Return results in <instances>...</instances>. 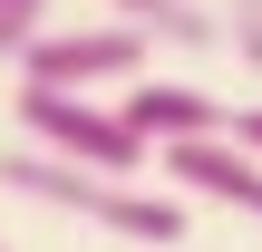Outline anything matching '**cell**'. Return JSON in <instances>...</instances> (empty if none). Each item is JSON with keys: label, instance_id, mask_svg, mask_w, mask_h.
<instances>
[{"label": "cell", "instance_id": "6da1fadb", "mask_svg": "<svg viewBox=\"0 0 262 252\" xmlns=\"http://www.w3.org/2000/svg\"><path fill=\"white\" fill-rule=\"evenodd\" d=\"M0 185L10 194H29V204H49V214H78V223H97V233H117V243H185V204L175 194H146V185H126V175H88V165H58V155H39V146H10L0 155Z\"/></svg>", "mask_w": 262, "mask_h": 252}, {"label": "cell", "instance_id": "7a4b0ae2", "mask_svg": "<svg viewBox=\"0 0 262 252\" xmlns=\"http://www.w3.org/2000/svg\"><path fill=\"white\" fill-rule=\"evenodd\" d=\"M19 146H39V155H58V165H88V175H126V185H136V165L156 155L117 107L68 97V87H19Z\"/></svg>", "mask_w": 262, "mask_h": 252}, {"label": "cell", "instance_id": "3957f363", "mask_svg": "<svg viewBox=\"0 0 262 252\" xmlns=\"http://www.w3.org/2000/svg\"><path fill=\"white\" fill-rule=\"evenodd\" d=\"M136 68H146V29H126V19L39 29V39L19 49V87H68V97H88V87H136Z\"/></svg>", "mask_w": 262, "mask_h": 252}, {"label": "cell", "instance_id": "277c9868", "mask_svg": "<svg viewBox=\"0 0 262 252\" xmlns=\"http://www.w3.org/2000/svg\"><path fill=\"white\" fill-rule=\"evenodd\" d=\"M117 117L165 155V146H194V136H224L233 117H224V97H204V87H185V78H136L126 97H117Z\"/></svg>", "mask_w": 262, "mask_h": 252}, {"label": "cell", "instance_id": "5b68a950", "mask_svg": "<svg viewBox=\"0 0 262 252\" xmlns=\"http://www.w3.org/2000/svg\"><path fill=\"white\" fill-rule=\"evenodd\" d=\"M185 194H204V204H233V214H253L262 223V155H243L233 136H194V146H165L156 155Z\"/></svg>", "mask_w": 262, "mask_h": 252}, {"label": "cell", "instance_id": "8992f818", "mask_svg": "<svg viewBox=\"0 0 262 252\" xmlns=\"http://www.w3.org/2000/svg\"><path fill=\"white\" fill-rule=\"evenodd\" d=\"M126 29H146V39H175V49H214L224 29H214V10L204 0H107Z\"/></svg>", "mask_w": 262, "mask_h": 252}, {"label": "cell", "instance_id": "52a82bcc", "mask_svg": "<svg viewBox=\"0 0 262 252\" xmlns=\"http://www.w3.org/2000/svg\"><path fill=\"white\" fill-rule=\"evenodd\" d=\"M39 29H49V0H0V58H10V68H19V49H29Z\"/></svg>", "mask_w": 262, "mask_h": 252}, {"label": "cell", "instance_id": "ba28073f", "mask_svg": "<svg viewBox=\"0 0 262 252\" xmlns=\"http://www.w3.org/2000/svg\"><path fill=\"white\" fill-rule=\"evenodd\" d=\"M233 39H243V58L262 68V0H233Z\"/></svg>", "mask_w": 262, "mask_h": 252}, {"label": "cell", "instance_id": "9c48e42d", "mask_svg": "<svg viewBox=\"0 0 262 252\" xmlns=\"http://www.w3.org/2000/svg\"><path fill=\"white\" fill-rule=\"evenodd\" d=\"M224 136H233L243 155H262V97H253V107H233V126H224Z\"/></svg>", "mask_w": 262, "mask_h": 252}]
</instances>
